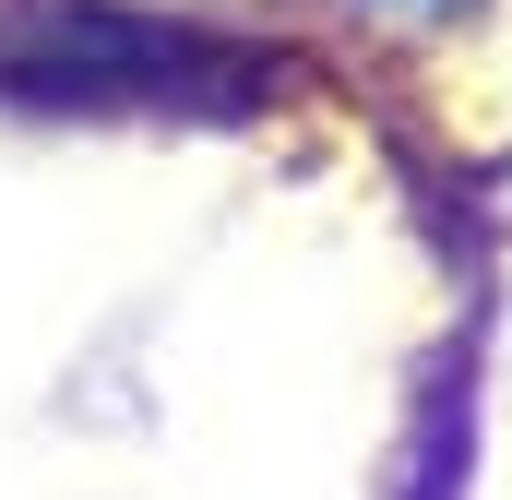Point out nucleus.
I'll list each match as a JSON object with an SVG mask.
<instances>
[{"label":"nucleus","mask_w":512,"mask_h":500,"mask_svg":"<svg viewBox=\"0 0 512 500\" xmlns=\"http://www.w3.org/2000/svg\"><path fill=\"white\" fill-rule=\"evenodd\" d=\"M370 12H417V24H429V12H465V0H370Z\"/></svg>","instance_id":"nucleus-1"}]
</instances>
